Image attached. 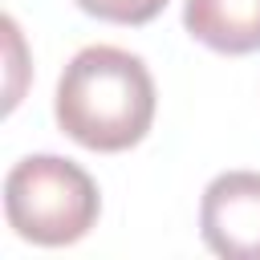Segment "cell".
Instances as JSON below:
<instances>
[{
    "mask_svg": "<svg viewBox=\"0 0 260 260\" xmlns=\"http://www.w3.org/2000/svg\"><path fill=\"white\" fill-rule=\"evenodd\" d=\"M98 183L61 154H28L4 179V215L20 240L61 248L98 223Z\"/></svg>",
    "mask_w": 260,
    "mask_h": 260,
    "instance_id": "obj_2",
    "label": "cell"
},
{
    "mask_svg": "<svg viewBox=\"0 0 260 260\" xmlns=\"http://www.w3.org/2000/svg\"><path fill=\"white\" fill-rule=\"evenodd\" d=\"M77 8L114 24H146L167 8V0H77Z\"/></svg>",
    "mask_w": 260,
    "mask_h": 260,
    "instance_id": "obj_5",
    "label": "cell"
},
{
    "mask_svg": "<svg viewBox=\"0 0 260 260\" xmlns=\"http://www.w3.org/2000/svg\"><path fill=\"white\" fill-rule=\"evenodd\" d=\"M57 126L85 150H130L154 122V77L118 45L81 49L57 81Z\"/></svg>",
    "mask_w": 260,
    "mask_h": 260,
    "instance_id": "obj_1",
    "label": "cell"
},
{
    "mask_svg": "<svg viewBox=\"0 0 260 260\" xmlns=\"http://www.w3.org/2000/svg\"><path fill=\"white\" fill-rule=\"evenodd\" d=\"M199 232L215 256L260 260V175L256 171L215 175L199 203Z\"/></svg>",
    "mask_w": 260,
    "mask_h": 260,
    "instance_id": "obj_3",
    "label": "cell"
},
{
    "mask_svg": "<svg viewBox=\"0 0 260 260\" xmlns=\"http://www.w3.org/2000/svg\"><path fill=\"white\" fill-rule=\"evenodd\" d=\"M187 32L215 53H256L260 49V0H187Z\"/></svg>",
    "mask_w": 260,
    "mask_h": 260,
    "instance_id": "obj_4",
    "label": "cell"
}]
</instances>
